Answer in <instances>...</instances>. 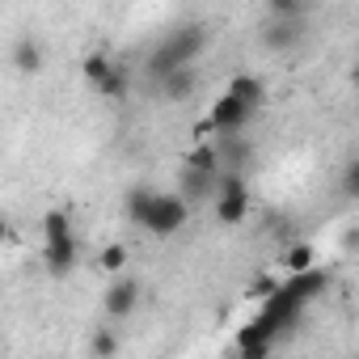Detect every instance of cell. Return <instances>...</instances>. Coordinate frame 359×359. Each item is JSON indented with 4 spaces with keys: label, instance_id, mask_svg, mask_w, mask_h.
I'll list each match as a JSON object with an SVG mask.
<instances>
[{
    "label": "cell",
    "instance_id": "obj_21",
    "mask_svg": "<svg viewBox=\"0 0 359 359\" xmlns=\"http://www.w3.org/2000/svg\"><path fill=\"white\" fill-rule=\"evenodd\" d=\"M351 81H355V89H359V68H355V76H351Z\"/></svg>",
    "mask_w": 359,
    "mask_h": 359
},
{
    "label": "cell",
    "instance_id": "obj_1",
    "mask_svg": "<svg viewBox=\"0 0 359 359\" xmlns=\"http://www.w3.org/2000/svg\"><path fill=\"white\" fill-rule=\"evenodd\" d=\"M131 212H135V220L148 229V233H177L187 224V203L177 199V195H148V191H140L135 199H131Z\"/></svg>",
    "mask_w": 359,
    "mask_h": 359
},
{
    "label": "cell",
    "instance_id": "obj_4",
    "mask_svg": "<svg viewBox=\"0 0 359 359\" xmlns=\"http://www.w3.org/2000/svg\"><path fill=\"white\" fill-rule=\"evenodd\" d=\"M135 304H140V283L114 275V283L102 292V309H106V317H110V321H123V317L135 313Z\"/></svg>",
    "mask_w": 359,
    "mask_h": 359
},
{
    "label": "cell",
    "instance_id": "obj_20",
    "mask_svg": "<svg viewBox=\"0 0 359 359\" xmlns=\"http://www.w3.org/2000/svg\"><path fill=\"white\" fill-rule=\"evenodd\" d=\"M346 191H351V195H359V161H355V165H351V173H346Z\"/></svg>",
    "mask_w": 359,
    "mask_h": 359
},
{
    "label": "cell",
    "instance_id": "obj_13",
    "mask_svg": "<svg viewBox=\"0 0 359 359\" xmlns=\"http://www.w3.org/2000/svg\"><path fill=\"white\" fill-rule=\"evenodd\" d=\"M72 262H76V245H72V237L47 241V266H51L55 275H64V271H68Z\"/></svg>",
    "mask_w": 359,
    "mask_h": 359
},
{
    "label": "cell",
    "instance_id": "obj_5",
    "mask_svg": "<svg viewBox=\"0 0 359 359\" xmlns=\"http://www.w3.org/2000/svg\"><path fill=\"white\" fill-rule=\"evenodd\" d=\"M195 89H199L195 64H182V68H173V72L161 76V97L165 102H187V97H195Z\"/></svg>",
    "mask_w": 359,
    "mask_h": 359
},
{
    "label": "cell",
    "instance_id": "obj_17",
    "mask_svg": "<svg viewBox=\"0 0 359 359\" xmlns=\"http://www.w3.org/2000/svg\"><path fill=\"white\" fill-rule=\"evenodd\" d=\"M43 233H47V241H60V237H68V216H64V212H51V216L43 220Z\"/></svg>",
    "mask_w": 359,
    "mask_h": 359
},
{
    "label": "cell",
    "instance_id": "obj_3",
    "mask_svg": "<svg viewBox=\"0 0 359 359\" xmlns=\"http://www.w3.org/2000/svg\"><path fill=\"white\" fill-rule=\"evenodd\" d=\"M250 216V191L241 177H224L220 191H216V224L233 229V224H245Z\"/></svg>",
    "mask_w": 359,
    "mask_h": 359
},
{
    "label": "cell",
    "instance_id": "obj_9",
    "mask_svg": "<svg viewBox=\"0 0 359 359\" xmlns=\"http://www.w3.org/2000/svg\"><path fill=\"white\" fill-rule=\"evenodd\" d=\"M187 169H199V173H216L220 177V148L212 140H195V148L187 152Z\"/></svg>",
    "mask_w": 359,
    "mask_h": 359
},
{
    "label": "cell",
    "instance_id": "obj_14",
    "mask_svg": "<svg viewBox=\"0 0 359 359\" xmlns=\"http://www.w3.org/2000/svg\"><path fill=\"white\" fill-rule=\"evenodd\" d=\"M313 262H317V250H313L309 241H296V245H287V250H283V266H287V271H296V275H300V271H309Z\"/></svg>",
    "mask_w": 359,
    "mask_h": 359
},
{
    "label": "cell",
    "instance_id": "obj_19",
    "mask_svg": "<svg viewBox=\"0 0 359 359\" xmlns=\"http://www.w3.org/2000/svg\"><path fill=\"white\" fill-rule=\"evenodd\" d=\"M191 135H195V140H216V135H220V123L208 114V118H199V123L191 127Z\"/></svg>",
    "mask_w": 359,
    "mask_h": 359
},
{
    "label": "cell",
    "instance_id": "obj_18",
    "mask_svg": "<svg viewBox=\"0 0 359 359\" xmlns=\"http://www.w3.org/2000/svg\"><path fill=\"white\" fill-rule=\"evenodd\" d=\"M97 93H102V97H123V93H127V72L118 68V72H114V76H110V81H106Z\"/></svg>",
    "mask_w": 359,
    "mask_h": 359
},
{
    "label": "cell",
    "instance_id": "obj_7",
    "mask_svg": "<svg viewBox=\"0 0 359 359\" xmlns=\"http://www.w3.org/2000/svg\"><path fill=\"white\" fill-rule=\"evenodd\" d=\"M250 110H254L250 102H241L237 93H224V97L212 106V118L220 123V131H233V127H241V123L250 118Z\"/></svg>",
    "mask_w": 359,
    "mask_h": 359
},
{
    "label": "cell",
    "instance_id": "obj_15",
    "mask_svg": "<svg viewBox=\"0 0 359 359\" xmlns=\"http://www.w3.org/2000/svg\"><path fill=\"white\" fill-rule=\"evenodd\" d=\"M89 351L102 355V359H110V355H118V338H114L110 330H97V334L89 338Z\"/></svg>",
    "mask_w": 359,
    "mask_h": 359
},
{
    "label": "cell",
    "instance_id": "obj_2",
    "mask_svg": "<svg viewBox=\"0 0 359 359\" xmlns=\"http://www.w3.org/2000/svg\"><path fill=\"white\" fill-rule=\"evenodd\" d=\"M199 47H203V30H177L169 43H161L156 47V55L148 60V68H152V76L161 81L165 72H173V68H182V64H195V55H199Z\"/></svg>",
    "mask_w": 359,
    "mask_h": 359
},
{
    "label": "cell",
    "instance_id": "obj_16",
    "mask_svg": "<svg viewBox=\"0 0 359 359\" xmlns=\"http://www.w3.org/2000/svg\"><path fill=\"white\" fill-rule=\"evenodd\" d=\"M304 0H266V13L271 18H300Z\"/></svg>",
    "mask_w": 359,
    "mask_h": 359
},
{
    "label": "cell",
    "instance_id": "obj_10",
    "mask_svg": "<svg viewBox=\"0 0 359 359\" xmlns=\"http://www.w3.org/2000/svg\"><path fill=\"white\" fill-rule=\"evenodd\" d=\"M81 72H85V81L93 85V89H102L114 72H118V64L110 60V55H102V51H93V55H85L81 60Z\"/></svg>",
    "mask_w": 359,
    "mask_h": 359
},
{
    "label": "cell",
    "instance_id": "obj_8",
    "mask_svg": "<svg viewBox=\"0 0 359 359\" xmlns=\"http://www.w3.org/2000/svg\"><path fill=\"white\" fill-rule=\"evenodd\" d=\"M43 64H47L43 43H39L34 34L18 39V47H13V68H18V72H26V76H34V72H43Z\"/></svg>",
    "mask_w": 359,
    "mask_h": 359
},
{
    "label": "cell",
    "instance_id": "obj_11",
    "mask_svg": "<svg viewBox=\"0 0 359 359\" xmlns=\"http://www.w3.org/2000/svg\"><path fill=\"white\" fill-rule=\"evenodd\" d=\"M127 262H131V250L123 241H110V245L97 250V271H106V275H123Z\"/></svg>",
    "mask_w": 359,
    "mask_h": 359
},
{
    "label": "cell",
    "instance_id": "obj_6",
    "mask_svg": "<svg viewBox=\"0 0 359 359\" xmlns=\"http://www.w3.org/2000/svg\"><path fill=\"white\" fill-rule=\"evenodd\" d=\"M296 39H300V22L296 18H271V26L262 30V43L271 51H292Z\"/></svg>",
    "mask_w": 359,
    "mask_h": 359
},
{
    "label": "cell",
    "instance_id": "obj_12",
    "mask_svg": "<svg viewBox=\"0 0 359 359\" xmlns=\"http://www.w3.org/2000/svg\"><path fill=\"white\" fill-rule=\"evenodd\" d=\"M229 93H237V97H241V102H250V106H262V97H266L262 81H258V76H250V72H237V76L229 81Z\"/></svg>",
    "mask_w": 359,
    "mask_h": 359
}]
</instances>
